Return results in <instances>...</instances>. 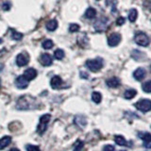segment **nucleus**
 <instances>
[{
  "label": "nucleus",
  "instance_id": "nucleus-28",
  "mask_svg": "<svg viewBox=\"0 0 151 151\" xmlns=\"http://www.w3.org/2000/svg\"><path fill=\"white\" fill-rule=\"evenodd\" d=\"M142 88H143L144 92L145 93H151V80H148V81H146L143 84V86H142Z\"/></svg>",
  "mask_w": 151,
  "mask_h": 151
},
{
  "label": "nucleus",
  "instance_id": "nucleus-19",
  "mask_svg": "<svg viewBox=\"0 0 151 151\" xmlns=\"http://www.w3.org/2000/svg\"><path fill=\"white\" fill-rule=\"evenodd\" d=\"M84 15L87 19H93L96 15V11L93 8H88L86 9V12H85Z\"/></svg>",
  "mask_w": 151,
  "mask_h": 151
},
{
  "label": "nucleus",
  "instance_id": "nucleus-3",
  "mask_svg": "<svg viewBox=\"0 0 151 151\" xmlns=\"http://www.w3.org/2000/svg\"><path fill=\"white\" fill-rule=\"evenodd\" d=\"M50 118H51L50 114H44L42 116H41L39 125H38V127H37V132L39 134L42 135L45 133V131L47 129V125H48V123L50 121Z\"/></svg>",
  "mask_w": 151,
  "mask_h": 151
},
{
  "label": "nucleus",
  "instance_id": "nucleus-2",
  "mask_svg": "<svg viewBox=\"0 0 151 151\" xmlns=\"http://www.w3.org/2000/svg\"><path fill=\"white\" fill-rule=\"evenodd\" d=\"M87 68L92 72H98L103 67V60L100 58H96L93 60H88L86 61Z\"/></svg>",
  "mask_w": 151,
  "mask_h": 151
},
{
  "label": "nucleus",
  "instance_id": "nucleus-38",
  "mask_svg": "<svg viewBox=\"0 0 151 151\" xmlns=\"http://www.w3.org/2000/svg\"><path fill=\"white\" fill-rule=\"evenodd\" d=\"M1 42H2V39H0V44H1Z\"/></svg>",
  "mask_w": 151,
  "mask_h": 151
},
{
  "label": "nucleus",
  "instance_id": "nucleus-9",
  "mask_svg": "<svg viewBox=\"0 0 151 151\" xmlns=\"http://www.w3.org/2000/svg\"><path fill=\"white\" fill-rule=\"evenodd\" d=\"M28 61H29V58L26 53H20L16 57V64L20 67L26 66L28 63Z\"/></svg>",
  "mask_w": 151,
  "mask_h": 151
},
{
  "label": "nucleus",
  "instance_id": "nucleus-22",
  "mask_svg": "<svg viewBox=\"0 0 151 151\" xmlns=\"http://www.w3.org/2000/svg\"><path fill=\"white\" fill-rule=\"evenodd\" d=\"M114 142H115L116 145H120V146H125V145H127V141H126V139L123 136H121V135H115V137H114Z\"/></svg>",
  "mask_w": 151,
  "mask_h": 151
},
{
  "label": "nucleus",
  "instance_id": "nucleus-27",
  "mask_svg": "<svg viewBox=\"0 0 151 151\" xmlns=\"http://www.w3.org/2000/svg\"><path fill=\"white\" fill-rule=\"evenodd\" d=\"M54 57L57 60H63L64 58V51L63 49H57L54 52Z\"/></svg>",
  "mask_w": 151,
  "mask_h": 151
},
{
  "label": "nucleus",
  "instance_id": "nucleus-20",
  "mask_svg": "<svg viewBox=\"0 0 151 151\" xmlns=\"http://www.w3.org/2000/svg\"><path fill=\"white\" fill-rule=\"evenodd\" d=\"M137 17H138V12L136 9H131L129 12V20L131 23H134L136 21Z\"/></svg>",
  "mask_w": 151,
  "mask_h": 151
},
{
  "label": "nucleus",
  "instance_id": "nucleus-11",
  "mask_svg": "<svg viewBox=\"0 0 151 151\" xmlns=\"http://www.w3.org/2000/svg\"><path fill=\"white\" fill-rule=\"evenodd\" d=\"M23 76L28 80V81H30V80L34 79L37 77V71L34 68H28L24 72Z\"/></svg>",
  "mask_w": 151,
  "mask_h": 151
},
{
  "label": "nucleus",
  "instance_id": "nucleus-13",
  "mask_svg": "<svg viewBox=\"0 0 151 151\" xmlns=\"http://www.w3.org/2000/svg\"><path fill=\"white\" fill-rule=\"evenodd\" d=\"M145 77V70L144 68H137L134 72H133V78L138 80V81H141L143 80Z\"/></svg>",
  "mask_w": 151,
  "mask_h": 151
},
{
  "label": "nucleus",
  "instance_id": "nucleus-24",
  "mask_svg": "<svg viewBox=\"0 0 151 151\" xmlns=\"http://www.w3.org/2000/svg\"><path fill=\"white\" fill-rule=\"evenodd\" d=\"M92 99H93V101L94 103H96V104H99L101 102L102 100V96H101V93H99V92H93L92 93Z\"/></svg>",
  "mask_w": 151,
  "mask_h": 151
},
{
  "label": "nucleus",
  "instance_id": "nucleus-36",
  "mask_svg": "<svg viewBox=\"0 0 151 151\" xmlns=\"http://www.w3.org/2000/svg\"><path fill=\"white\" fill-rule=\"evenodd\" d=\"M9 151H20V150H19L18 148H15V147H13V148H12L11 150H9Z\"/></svg>",
  "mask_w": 151,
  "mask_h": 151
},
{
  "label": "nucleus",
  "instance_id": "nucleus-14",
  "mask_svg": "<svg viewBox=\"0 0 151 151\" xmlns=\"http://www.w3.org/2000/svg\"><path fill=\"white\" fill-rule=\"evenodd\" d=\"M74 121H75V124L78 126L79 127H81V129H84L87 125V120H86V118H85V116L83 115H77L75 117Z\"/></svg>",
  "mask_w": 151,
  "mask_h": 151
},
{
  "label": "nucleus",
  "instance_id": "nucleus-33",
  "mask_svg": "<svg viewBox=\"0 0 151 151\" xmlns=\"http://www.w3.org/2000/svg\"><path fill=\"white\" fill-rule=\"evenodd\" d=\"M103 151H114V146L111 145H106L103 147Z\"/></svg>",
  "mask_w": 151,
  "mask_h": 151
},
{
  "label": "nucleus",
  "instance_id": "nucleus-18",
  "mask_svg": "<svg viewBox=\"0 0 151 151\" xmlns=\"http://www.w3.org/2000/svg\"><path fill=\"white\" fill-rule=\"evenodd\" d=\"M12 142V137L11 136H4L3 138L0 139V149L5 148L8 146Z\"/></svg>",
  "mask_w": 151,
  "mask_h": 151
},
{
  "label": "nucleus",
  "instance_id": "nucleus-1",
  "mask_svg": "<svg viewBox=\"0 0 151 151\" xmlns=\"http://www.w3.org/2000/svg\"><path fill=\"white\" fill-rule=\"evenodd\" d=\"M38 107V103L35 98L28 96H23L18 99L16 108L20 111H27V110H33Z\"/></svg>",
  "mask_w": 151,
  "mask_h": 151
},
{
  "label": "nucleus",
  "instance_id": "nucleus-7",
  "mask_svg": "<svg viewBox=\"0 0 151 151\" xmlns=\"http://www.w3.org/2000/svg\"><path fill=\"white\" fill-rule=\"evenodd\" d=\"M121 42V35L119 33H113L108 39V45L111 47H114L118 45Z\"/></svg>",
  "mask_w": 151,
  "mask_h": 151
},
{
  "label": "nucleus",
  "instance_id": "nucleus-25",
  "mask_svg": "<svg viewBox=\"0 0 151 151\" xmlns=\"http://www.w3.org/2000/svg\"><path fill=\"white\" fill-rule=\"evenodd\" d=\"M84 146V143L82 141L78 140L73 145V151H81Z\"/></svg>",
  "mask_w": 151,
  "mask_h": 151
},
{
  "label": "nucleus",
  "instance_id": "nucleus-23",
  "mask_svg": "<svg viewBox=\"0 0 151 151\" xmlns=\"http://www.w3.org/2000/svg\"><path fill=\"white\" fill-rule=\"evenodd\" d=\"M131 54H132V58H133L134 60H143L145 58V54L143 53V52L138 51V50L132 51Z\"/></svg>",
  "mask_w": 151,
  "mask_h": 151
},
{
  "label": "nucleus",
  "instance_id": "nucleus-15",
  "mask_svg": "<svg viewBox=\"0 0 151 151\" xmlns=\"http://www.w3.org/2000/svg\"><path fill=\"white\" fill-rule=\"evenodd\" d=\"M61 84H63V80L59 76H55L50 80V85L53 89H59L61 86Z\"/></svg>",
  "mask_w": 151,
  "mask_h": 151
},
{
  "label": "nucleus",
  "instance_id": "nucleus-8",
  "mask_svg": "<svg viewBox=\"0 0 151 151\" xmlns=\"http://www.w3.org/2000/svg\"><path fill=\"white\" fill-rule=\"evenodd\" d=\"M138 136L143 140L144 146L145 148H151V134L148 132H140Z\"/></svg>",
  "mask_w": 151,
  "mask_h": 151
},
{
  "label": "nucleus",
  "instance_id": "nucleus-37",
  "mask_svg": "<svg viewBox=\"0 0 151 151\" xmlns=\"http://www.w3.org/2000/svg\"><path fill=\"white\" fill-rule=\"evenodd\" d=\"M0 88H1V79H0Z\"/></svg>",
  "mask_w": 151,
  "mask_h": 151
},
{
  "label": "nucleus",
  "instance_id": "nucleus-21",
  "mask_svg": "<svg viewBox=\"0 0 151 151\" xmlns=\"http://www.w3.org/2000/svg\"><path fill=\"white\" fill-rule=\"evenodd\" d=\"M137 94V91L134 89H129L124 93V96L126 99H132L133 97L136 96Z\"/></svg>",
  "mask_w": 151,
  "mask_h": 151
},
{
  "label": "nucleus",
  "instance_id": "nucleus-12",
  "mask_svg": "<svg viewBox=\"0 0 151 151\" xmlns=\"http://www.w3.org/2000/svg\"><path fill=\"white\" fill-rule=\"evenodd\" d=\"M40 61L44 66H50L52 64V63H53V60H52V57L49 54L44 53L41 56Z\"/></svg>",
  "mask_w": 151,
  "mask_h": 151
},
{
  "label": "nucleus",
  "instance_id": "nucleus-26",
  "mask_svg": "<svg viewBox=\"0 0 151 151\" xmlns=\"http://www.w3.org/2000/svg\"><path fill=\"white\" fill-rule=\"evenodd\" d=\"M53 45H54V42H52L51 40H49V39L44 41V42H42V46L44 47L45 49H51L52 47H53Z\"/></svg>",
  "mask_w": 151,
  "mask_h": 151
},
{
  "label": "nucleus",
  "instance_id": "nucleus-31",
  "mask_svg": "<svg viewBox=\"0 0 151 151\" xmlns=\"http://www.w3.org/2000/svg\"><path fill=\"white\" fill-rule=\"evenodd\" d=\"M27 151H41L40 148L38 147L37 145H27Z\"/></svg>",
  "mask_w": 151,
  "mask_h": 151
},
{
  "label": "nucleus",
  "instance_id": "nucleus-30",
  "mask_svg": "<svg viewBox=\"0 0 151 151\" xmlns=\"http://www.w3.org/2000/svg\"><path fill=\"white\" fill-rule=\"evenodd\" d=\"M12 38L13 40H15V41H20L23 38V34H22V33H20V32L13 31L12 35Z\"/></svg>",
  "mask_w": 151,
  "mask_h": 151
},
{
  "label": "nucleus",
  "instance_id": "nucleus-10",
  "mask_svg": "<svg viewBox=\"0 0 151 151\" xmlns=\"http://www.w3.org/2000/svg\"><path fill=\"white\" fill-rule=\"evenodd\" d=\"M28 80L24 77V76H19L15 79V85L19 89H26L28 86Z\"/></svg>",
  "mask_w": 151,
  "mask_h": 151
},
{
  "label": "nucleus",
  "instance_id": "nucleus-17",
  "mask_svg": "<svg viewBox=\"0 0 151 151\" xmlns=\"http://www.w3.org/2000/svg\"><path fill=\"white\" fill-rule=\"evenodd\" d=\"M57 27H58V21L55 20V19H52V20L46 23V29L47 30L54 31L57 29Z\"/></svg>",
  "mask_w": 151,
  "mask_h": 151
},
{
  "label": "nucleus",
  "instance_id": "nucleus-16",
  "mask_svg": "<svg viewBox=\"0 0 151 151\" xmlns=\"http://www.w3.org/2000/svg\"><path fill=\"white\" fill-rule=\"evenodd\" d=\"M106 83H107V85L110 88H117L120 85V80L118 79L117 78L113 77V78H111L107 79Z\"/></svg>",
  "mask_w": 151,
  "mask_h": 151
},
{
  "label": "nucleus",
  "instance_id": "nucleus-35",
  "mask_svg": "<svg viewBox=\"0 0 151 151\" xmlns=\"http://www.w3.org/2000/svg\"><path fill=\"white\" fill-rule=\"evenodd\" d=\"M80 78H89V75L87 73H85V72H80Z\"/></svg>",
  "mask_w": 151,
  "mask_h": 151
},
{
  "label": "nucleus",
  "instance_id": "nucleus-39",
  "mask_svg": "<svg viewBox=\"0 0 151 151\" xmlns=\"http://www.w3.org/2000/svg\"><path fill=\"white\" fill-rule=\"evenodd\" d=\"M121 151H126V150H121Z\"/></svg>",
  "mask_w": 151,
  "mask_h": 151
},
{
  "label": "nucleus",
  "instance_id": "nucleus-6",
  "mask_svg": "<svg viewBox=\"0 0 151 151\" xmlns=\"http://www.w3.org/2000/svg\"><path fill=\"white\" fill-rule=\"evenodd\" d=\"M108 18L106 17H101L96 20V22L94 23L93 27L97 32H102L104 30H106V28L108 27Z\"/></svg>",
  "mask_w": 151,
  "mask_h": 151
},
{
  "label": "nucleus",
  "instance_id": "nucleus-32",
  "mask_svg": "<svg viewBox=\"0 0 151 151\" xmlns=\"http://www.w3.org/2000/svg\"><path fill=\"white\" fill-rule=\"evenodd\" d=\"M125 18L123 17V16H120V17H118V19L116 20V25L117 26H123L125 24Z\"/></svg>",
  "mask_w": 151,
  "mask_h": 151
},
{
  "label": "nucleus",
  "instance_id": "nucleus-5",
  "mask_svg": "<svg viewBox=\"0 0 151 151\" xmlns=\"http://www.w3.org/2000/svg\"><path fill=\"white\" fill-rule=\"evenodd\" d=\"M135 107L142 112H147L151 111V100L150 99H142L135 103Z\"/></svg>",
  "mask_w": 151,
  "mask_h": 151
},
{
  "label": "nucleus",
  "instance_id": "nucleus-29",
  "mask_svg": "<svg viewBox=\"0 0 151 151\" xmlns=\"http://www.w3.org/2000/svg\"><path fill=\"white\" fill-rule=\"evenodd\" d=\"M79 28H80V27H79V25H78V24H71L69 27V31L72 33L78 32L79 30Z\"/></svg>",
  "mask_w": 151,
  "mask_h": 151
},
{
  "label": "nucleus",
  "instance_id": "nucleus-4",
  "mask_svg": "<svg viewBox=\"0 0 151 151\" xmlns=\"http://www.w3.org/2000/svg\"><path fill=\"white\" fill-rule=\"evenodd\" d=\"M134 41L138 45L141 46H147L149 45V37L145 32H137L134 36Z\"/></svg>",
  "mask_w": 151,
  "mask_h": 151
},
{
  "label": "nucleus",
  "instance_id": "nucleus-34",
  "mask_svg": "<svg viewBox=\"0 0 151 151\" xmlns=\"http://www.w3.org/2000/svg\"><path fill=\"white\" fill-rule=\"evenodd\" d=\"M12 5L9 2H4L3 5H2V9H4V11H9V9H11Z\"/></svg>",
  "mask_w": 151,
  "mask_h": 151
}]
</instances>
